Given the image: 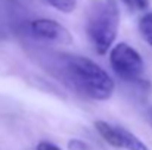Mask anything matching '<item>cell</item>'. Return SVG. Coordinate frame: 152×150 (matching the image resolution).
<instances>
[{
    "instance_id": "7a4b0ae2",
    "label": "cell",
    "mask_w": 152,
    "mask_h": 150,
    "mask_svg": "<svg viewBox=\"0 0 152 150\" xmlns=\"http://www.w3.org/2000/svg\"><path fill=\"white\" fill-rule=\"evenodd\" d=\"M120 18V9L115 0H98L90 9L86 22V34L96 54H106L115 44Z\"/></svg>"
},
{
    "instance_id": "5b68a950",
    "label": "cell",
    "mask_w": 152,
    "mask_h": 150,
    "mask_svg": "<svg viewBox=\"0 0 152 150\" xmlns=\"http://www.w3.org/2000/svg\"><path fill=\"white\" fill-rule=\"evenodd\" d=\"M117 127V134H118V143H120V149L126 150H149V147L137 137L134 136L132 131H129L124 127L115 125Z\"/></svg>"
},
{
    "instance_id": "3957f363",
    "label": "cell",
    "mask_w": 152,
    "mask_h": 150,
    "mask_svg": "<svg viewBox=\"0 0 152 150\" xmlns=\"http://www.w3.org/2000/svg\"><path fill=\"white\" fill-rule=\"evenodd\" d=\"M109 53V66L117 78L126 83H137L145 72V62L140 53L126 41L115 43Z\"/></svg>"
},
{
    "instance_id": "9c48e42d",
    "label": "cell",
    "mask_w": 152,
    "mask_h": 150,
    "mask_svg": "<svg viewBox=\"0 0 152 150\" xmlns=\"http://www.w3.org/2000/svg\"><path fill=\"white\" fill-rule=\"evenodd\" d=\"M68 150H90V146L78 138H72L68 141Z\"/></svg>"
},
{
    "instance_id": "30bf717a",
    "label": "cell",
    "mask_w": 152,
    "mask_h": 150,
    "mask_svg": "<svg viewBox=\"0 0 152 150\" xmlns=\"http://www.w3.org/2000/svg\"><path fill=\"white\" fill-rule=\"evenodd\" d=\"M36 150H62V149H61L59 146H56L55 143H52V141L43 140V141H40V143L37 144Z\"/></svg>"
},
{
    "instance_id": "277c9868",
    "label": "cell",
    "mask_w": 152,
    "mask_h": 150,
    "mask_svg": "<svg viewBox=\"0 0 152 150\" xmlns=\"http://www.w3.org/2000/svg\"><path fill=\"white\" fill-rule=\"evenodd\" d=\"M30 31L34 37L52 41L58 44H71L72 36L71 33L56 19L52 18H37L30 22Z\"/></svg>"
},
{
    "instance_id": "52a82bcc",
    "label": "cell",
    "mask_w": 152,
    "mask_h": 150,
    "mask_svg": "<svg viewBox=\"0 0 152 150\" xmlns=\"http://www.w3.org/2000/svg\"><path fill=\"white\" fill-rule=\"evenodd\" d=\"M50 7L61 13H72L77 9V0H45Z\"/></svg>"
},
{
    "instance_id": "ba28073f",
    "label": "cell",
    "mask_w": 152,
    "mask_h": 150,
    "mask_svg": "<svg viewBox=\"0 0 152 150\" xmlns=\"http://www.w3.org/2000/svg\"><path fill=\"white\" fill-rule=\"evenodd\" d=\"M132 12H143L149 7V0H121Z\"/></svg>"
},
{
    "instance_id": "8992f818",
    "label": "cell",
    "mask_w": 152,
    "mask_h": 150,
    "mask_svg": "<svg viewBox=\"0 0 152 150\" xmlns=\"http://www.w3.org/2000/svg\"><path fill=\"white\" fill-rule=\"evenodd\" d=\"M137 28L145 43L152 47V12H146L139 18Z\"/></svg>"
},
{
    "instance_id": "6da1fadb",
    "label": "cell",
    "mask_w": 152,
    "mask_h": 150,
    "mask_svg": "<svg viewBox=\"0 0 152 150\" xmlns=\"http://www.w3.org/2000/svg\"><path fill=\"white\" fill-rule=\"evenodd\" d=\"M56 69L69 88L90 100H109L115 91L112 77L90 57L62 53L58 56Z\"/></svg>"
}]
</instances>
